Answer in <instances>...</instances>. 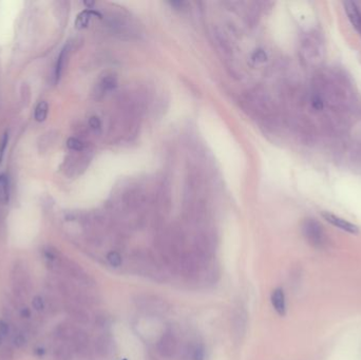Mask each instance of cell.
Here are the masks:
<instances>
[{
  "instance_id": "obj_1",
  "label": "cell",
  "mask_w": 361,
  "mask_h": 360,
  "mask_svg": "<svg viewBox=\"0 0 361 360\" xmlns=\"http://www.w3.org/2000/svg\"><path fill=\"white\" fill-rule=\"evenodd\" d=\"M55 336L56 340L65 343L73 353L82 357L89 356L93 351V344L89 335L76 325L69 323L59 324L55 331Z\"/></svg>"
},
{
  "instance_id": "obj_2",
  "label": "cell",
  "mask_w": 361,
  "mask_h": 360,
  "mask_svg": "<svg viewBox=\"0 0 361 360\" xmlns=\"http://www.w3.org/2000/svg\"><path fill=\"white\" fill-rule=\"evenodd\" d=\"M137 309L148 317H162L169 313L170 306L165 299L158 296L141 294L134 298Z\"/></svg>"
},
{
  "instance_id": "obj_3",
  "label": "cell",
  "mask_w": 361,
  "mask_h": 360,
  "mask_svg": "<svg viewBox=\"0 0 361 360\" xmlns=\"http://www.w3.org/2000/svg\"><path fill=\"white\" fill-rule=\"evenodd\" d=\"M134 267L137 269V272L149 277L151 279L155 280H163L165 278L164 269L162 267L161 262H157L154 257L149 255H137L134 257L133 262Z\"/></svg>"
},
{
  "instance_id": "obj_4",
  "label": "cell",
  "mask_w": 361,
  "mask_h": 360,
  "mask_svg": "<svg viewBox=\"0 0 361 360\" xmlns=\"http://www.w3.org/2000/svg\"><path fill=\"white\" fill-rule=\"evenodd\" d=\"M156 349L164 358L175 357L179 351V337L176 332L171 329L165 330L158 338Z\"/></svg>"
},
{
  "instance_id": "obj_5",
  "label": "cell",
  "mask_w": 361,
  "mask_h": 360,
  "mask_svg": "<svg viewBox=\"0 0 361 360\" xmlns=\"http://www.w3.org/2000/svg\"><path fill=\"white\" fill-rule=\"evenodd\" d=\"M302 231L309 243L316 248H322L326 244L325 233L322 226L314 219H308L302 225Z\"/></svg>"
},
{
  "instance_id": "obj_6",
  "label": "cell",
  "mask_w": 361,
  "mask_h": 360,
  "mask_svg": "<svg viewBox=\"0 0 361 360\" xmlns=\"http://www.w3.org/2000/svg\"><path fill=\"white\" fill-rule=\"evenodd\" d=\"M12 283L13 288L18 296H24L29 293L30 279L26 268L23 265L16 264L14 266L12 273Z\"/></svg>"
},
{
  "instance_id": "obj_7",
  "label": "cell",
  "mask_w": 361,
  "mask_h": 360,
  "mask_svg": "<svg viewBox=\"0 0 361 360\" xmlns=\"http://www.w3.org/2000/svg\"><path fill=\"white\" fill-rule=\"evenodd\" d=\"M232 327L233 335L237 339H242V337L245 335L246 328H247V315L244 309L238 307L235 308L232 313Z\"/></svg>"
},
{
  "instance_id": "obj_8",
  "label": "cell",
  "mask_w": 361,
  "mask_h": 360,
  "mask_svg": "<svg viewBox=\"0 0 361 360\" xmlns=\"http://www.w3.org/2000/svg\"><path fill=\"white\" fill-rule=\"evenodd\" d=\"M114 349L115 343L113 338L107 334L97 337L93 343V351L101 357H108L112 355Z\"/></svg>"
},
{
  "instance_id": "obj_9",
  "label": "cell",
  "mask_w": 361,
  "mask_h": 360,
  "mask_svg": "<svg viewBox=\"0 0 361 360\" xmlns=\"http://www.w3.org/2000/svg\"><path fill=\"white\" fill-rule=\"evenodd\" d=\"M322 217L324 218L326 222H329L333 226H335L343 231L354 233V234L359 232V228L355 224H353L349 222V221H346L338 216H335V214H333L331 212H322Z\"/></svg>"
},
{
  "instance_id": "obj_10",
  "label": "cell",
  "mask_w": 361,
  "mask_h": 360,
  "mask_svg": "<svg viewBox=\"0 0 361 360\" xmlns=\"http://www.w3.org/2000/svg\"><path fill=\"white\" fill-rule=\"evenodd\" d=\"M66 310L68 315L70 316L72 319L79 324H87L90 322V315L88 311L82 308L81 304L71 302L67 304Z\"/></svg>"
},
{
  "instance_id": "obj_11",
  "label": "cell",
  "mask_w": 361,
  "mask_h": 360,
  "mask_svg": "<svg viewBox=\"0 0 361 360\" xmlns=\"http://www.w3.org/2000/svg\"><path fill=\"white\" fill-rule=\"evenodd\" d=\"M272 304L280 316H284L286 314V303H285V295L282 288H276L272 294Z\"/></svg>"
},
{
  "instance_id": "obj_12",
  "label": "cell",
  "mask_w": 361,
  "mask_h": 360,
  "mask_svg": "<svg viewBox=\"0 0 361 360\" xmlns=\"http://www.w3.org/2000/svg\"><path fill=\"white\" fill-rule=\"evenodd\" d=\"M74 353L72 350L58 340H56V344L53 348V359L54 360H72Z\"/></svg>"
},
{
  "instance_id": "obj_13",
  "label": "cell",
  "mask_w": 361,
  "mask_h": 360,
  "mask_svg": "<svg viewBox=\"0 0 361 360\" xmlns=\"http://www.w3.org/2000/svg\"><path fill=\"white\" fill-rule=\"evenodd\" d=\"M343 5L351 24L355 26L356 29H359L361 26V14L357 8L356 3H354L352 1H345Z\"/></svg>"
},
{
  "instance_id": "obj_14",
  "label": "cell",
  "mask_w": 361,
  "mask_h": 360,
  "mask_svg": "<svg viewBox=\"0 0 361 360\" xmlns=\"http://www.w3.org/2000/svg\"><path fill=\"white\" fill-rule=\"evenodd\" d=\"M187 357L189 360H204L205 349L202 343H193L187 350Z\"/></svg>"
},
{
  "instance_id": "obj_15",
  "label": "cell",
  "mask_w": 361,
  "mask_h": 360,
  "mask_svg": "<svg viewBox=\"0 0 361 360\" xmlns=\"http://www.w3.org/2000/svg\"><path fill=\"white\" fill-rule=\"evenodd\" d=\"M68 53H69V47L66 46L64 49L61 50L59 56H58V59H57V62H56V67H55V79H56V81L59 79L61 72H62V69H64L65 67Z\"/></svg>"
},
{
  "instance_id": "obj_16",
  "label": "cell",
  "mask_w": 361,
  "mask_h": 360,
  "mask_svg": "<svg viewBox=\"0 0 361 360\" xmlns=\"http://www.w3.org/2000/svg\"><path fill=\"white\" fill-rule=\"evenodd\" d=\"M48 111H49L48 103L46 102H39L35 108L34 117H35V120L39 123L45 122L48 116Z\"/></svg>"
},
{
  "instance_id": "obj_17",
  "label": "cell",
  "mask_w": 361,
  "mask_h": 360,
  "mask_svg": "<svg viewBox=\"0 0 361 360\" xmlns=\"http://www.w3.org/2000/svg\"><path fill=\"white\" fill-rule=\"evenodd\" d=\"M9 201V181L4 175H0V202Z\"/></svg>"
},
{
  "instance_id": "obj_18",
  "label": "cell",
  "mask_w": 361,
  "mask_h": 360,
  "mask_svg": "<svg viewBox=\"0 0 361 360\" xmlns=\"http://www.w3.org/2000/svg\"><path fill=\"white\" fill-rule=\"evenodd\" d=\"M92 15H96V13L91 12V11L81 12L77 16V18H76V22H75L76 27H77V29H82V27L87 26L89 24V20L90 18H91Z\"/></svg>"
},
{
  "instance_id": "obj_19",
  "label": "cell",
  "mask_w": 361,
  "mask_h": 360,
  "mask_svg": "<svg viewBox=\"0 0 361 360\" xmlns=\"http://www.w3.org/2000/svg\"><path fill=\"white\" fill-rule=\"evenodd\" d=\"M107 261L111 266L113 267H120L122 265V256L119 252L112 251L107 255Z\"/></svg>"
},
{
  "instance_id": "obj_20",
  "label": "cell",
  "mask_w": 361,
  "mask_h": 360,
  "mask_svg": "<svg viewBox=\"0 0 361 360\" xmlns=\"http://www.w3.org/2000/svg\"><path fill=\"white\" fill-rule=\"evenodd\" d=\"M101 87H102V91L103 92L108 91V90H112L113 88L116 87V79H115V77H113V76H106V77L103 79L102 84H101Z\"/></svg>"
},
{
  "instance_id": "obj_21",
  "label": "cell",
  "mask_w": 361,
  "mask_h": 360,
  "mask_svg": "<svg viewBox=\"0 0 361 360\" xmlns=\"http://www.w3.org/2000/svg\"><path fill=\"white\" fill-rule=\"evenodd\" d=\"M32 306L35 310L43 311L47 308V303H46V300L41 296H35L33 298Z\"/></svg>"
},
{
  "instance_id": "obj_22",
  "label": "cell",
  "mask_w": 361,
  "mask_h": 360,
  "mask_svg": "<svg viewBox=\"0 0 361 360\" xmlns=\"http://www.w3.org/2000/svg\"><path fill=\"white\" fill-rule=\"evenodd\" d=\"M67 146L69 147V149L71 150H75V151H80L84 148V144H82L78 138L75 137H70L67 141Z\"/></svg>"
},
{
  "instance_id": "obj_23",
  "label": "cell",
  "mask_w": 361,
  "mask_h": 360,
  "mask_svg": "<svg viewBox=\"0 0 361 360\" xmlns=\"http://www.w3.org/2000/svg\"><path fill=\"white\" fill-rule=\"evenodd\" d=\"M9 332H10L9 324L4 320H0V345L3 343L4 339L8 337Z\"/></svg>"
},
{
  "instance_id": "obj_24",
  "label": "cell",
  "mask_w": 361,
  "mask_h": 360,
  "mask_svg": "<svg viewBox=\"0 0 361 360\" xmlns=\"http://www.w3.org/2000/svg\"><path fill=\"white\" fill-rule=\"evenodd\" d=\"M0 360H13V351L9 347L0 349Z\"/></svg>"
},
{
  "instance_id": "obj_25",
  "label": "cell",
  "mask_w": 361,
  "mask_h": 360,
  "mask_svg": "<svg viewBox=\"0 0 361 360\" xmlns=\"http://www.w3.org/2000/svg\"><path fill=\"white\" fill-rule=\"evenodd\" d=\"M8 142H9V134L5 132L1 137V141H0V163L2 161L5 148L8 146Z\"/></svg>"
},
{
  "instance_id": "obj_26",
  "label": "cell",
  "mask_w": 361,
  "mask_h": 360,
  "mask_svg": "<svg viewBox=\"0 0 361 360\" xmlns=\"http://www.w3.org/2000/svg\"><path fill=\"white\" fill-rule=\"evenodd\" d=\"M14 343L17 347H23V345L26 343V336L24 334V332L18 331L17 333L14 334Z\"/></svg>"
},
{
  "instance_id": "obj_27",
  "label": "cell",
  "mask_w": 361,
  "mask_h": 360,
  "mask_svg": "<svg viewBox=\"0 0 361 360\" xmlns=\"http://www.w3.org/2000/svg\"><path fill=\"white\" fill-rule=\"evenodd\" d=\"M89 125H90V127H91L92 129L99 130L101 128V125L102 124H101V121H100L99 117H97V116H92V117H90Z\"/></svg>"
},
{
  "instance_id": "obj_28",
  "label": "cell",
  "mask_w": 361,
  "mask_h": 360,
  "mask_svg": "<svg viewBox=\"0 0 361 360\" xmlns=\"http://www.w3.org/2000/svg\"><path fill=\"white\" fill-rule=\"evenodd\" d=\"M254 59L256 61H265L266 60V55L263 51H258V52L255 53Z\"/></svg>"
},
{
  "instance_id": "obj_29",
  "label": "cell",
  "mask_w": 361,
  "mask_h": 360,
  "mask_svg": "<svg viewBox=\"0 0 361 360\" xmlns=\"http://www.w3.org/2000/svg\"><path fill=\"white\" fill-rule=\"evenodd\" d=\"M313 106L314 108L316 109H321L322 108V103H321V100L320 99H315L313 101Z\"/></svg>"
}]
</instances>
